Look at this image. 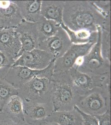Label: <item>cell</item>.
<instances>
[{"instance_id": "2e32d148", "label": "cell", "mask_w": 111, "mask_h": 125, "mask_svg": "<svg viewBox=\"0 0 111 125\" xmlns=\"http://www.w3.org/2000/svg\"><path fill=\"white\" fill-rule=\"evenodd\" d=\"M65 0H42L41 15L45 19L61 24Z\"/></svg>"}, {"instance_id": "7a4b0ae2", "label": "cell", "mask_w": 111, "mask_h": 125, "mask_svg": "<svg viewBox=\"0 0 111 125\" xmlns=\"http://www.w3.org/2000/svg\"><path fill=\"white\" fill-rule=\"evenodd\" d=\"M51 102L54 111H71L80 99L73 87L68 71L53 73Z\"/></svg>"}, {"instance_id": "d4e9b609", "label": "cell", "mask_w": 111, "mask_h": 125, "mask_svg": "<svg viewBox=\"0 0 111 125\" xmlns=\"http://www.w3.org/2000/svg\"><path fill=\"white\" fill-rule=\"evenodd\" d=\"M15 61L13 58L0 51V68L11 66Z\"/></svg>"}, {"instance_id": "5b68a950", "label": "cell", "mask_w": 111, "mask_h": 125, "mask_svg": "<svg viewBox=\"0 0 111 125\" xmlns=\"http://www.w3.org/2000/svg\"><path fill=\"white\" fill-rule=\"evenodd\" d=\"M76 106L86 114L98 115L111 110V93L96 88L80 97Z\"/></svg>"}, {"instance_id": "4fadbf2b", "label": "cell", "mask_w": 111, "mask_h": 125, "mask_svg": "<svg viewBox=\"0 0 111 125\" xmlns=\"http://www.w3.org/2000/svg\"><path fill=\"white\" fill-rule=\"evenodd\" d=\"M23 20L18 6L13 0H0L1 29L15 28Z\"/></svg>"}, {"instance_id": "83f0119b", "label": "cell", "mask_w": 111, "mask_h": 125, "mask_svg": "<svg viewBox=\"0 0 111 125\" xmlns=\"http://www.w3.org/2000/svg\"><path fill=\"white\" fill-rule=\"evenodd\" d=\"M33 125H59L56 123L46 121V120L36 123Z\"/></svg>"}, {"instance_id": "44dd1931", "label": "cell", "mask_w": 111, "mask_h": 125, "mask_svg": "<svg viewBox=\"0 0 111 125\" xmlns=\"http://www.w3.org/2000/svg\"><path fill=\"white\" fill-rule=\"evenodd\" d=\"M18 94V89L15 88L5 80L0 79V113L11 97Z\"/></svg>"}, {"instance_id": "f546056e", "label": "cell", "mask_w": 111, "mask_h": 125, "mask_svg": "<svg viewBox=\"0 0 111 125\" xmlns=\"http://www.w3.org/2000/svg\"><path fill=\"white\" fill-rule=\"evenodd\" d=\"M1 29V27H0V29Z\"/></svg>"}, {"instance_id": "603a6c76", "label": "cell", "mask_w": 111, "mask_h": 125, "mask_svg": "<svg viewBox=\"0 0 111 125\" xmlns=\"http://www.w3.org/2000/svg\"><path fill=\"white\" fill-rule=\"evenodd\" d=\"M91 1L104 17L111 16V0H91Z\"/></svg>"}, {"instance_id": "4316f807", "label": "cell", "mask_w": 111, "mask_h": 125, "mask_svg": "<svg viewBox=\"0 0 111 125\" xmlns=\"http://www.w3.org/2000/svg\"><path fill=\"white\" fill-rule=\"evenodd\" d=\"M0 125H19L3 114L0 113Z\"/></svg>"}, {"instance_id": "ffe728a7", "label": "cell", "mask_w": 111, "mask_h": 125, "mask_svg": "<svg viewBox=\"0 0 111 125\" xmlns=\"http://www.w3.org/2000/svg\"><path fill=\"white\" fill-rule=\"evenodd\" d=\"M61 27L66 31L72 44H83L90 43H96L99 37L98 31L96 32H91L86 30L72 31L65 26L63 23Z\"/></svg>"}, {"instance_id": "e0dca14e", "label": "cell", "mask_w": 111, "mask_h": 125, "mask_svg": "<svg viewBox=\"0 0 111 125\" xmlns=\"http://www.w3.org/2000/svg\"><path fill=\"white\" fill-rule=\"evenodd\" d=\"M18 6L23 20L36 23L41 17L42 0H13Z\"/></svg>"}, {"instance_id": "f1b7e54d", "label": "cell", "mask_w": 111, "mask_h": 125, "mask_svg": "<svg viewBox=\"0 0 111 125\" xmlns=\"http://www.w3.org/2000/svg\"><path fill=\"white\" fill-rule=\"evenodd\" d=\"M23 125H32V124H28V123H26V124H23Z\"/></svg>"}, {"instance_id": "6da1fadb", "label": "cell", "mask_w": 111, "mask_h": 125, "mask_svg": "<svg viewBox=\"0 0 111 125\" xmlns=\"http://www.w3.org/2000/svg\"><path fill=\"white\" fill-rule=\"evenodd\" d=\"M105 18L91 0H65L63 22L72 31L97 32Z\"/></svg>"}, {"instance_id": "9a60e30c", "label": "cell", "mask_w": 111, "mask_h": 125, "mask_svg": "<svg viewBox=\"0 0 111 125\" xmlns=\"http://www.w3.org/2000/svg\"><path fill=\"white\" fill-rule=\"evenodd\" d=\"M2 113L19 125L26 124L23 101L19 96L11 97L3 108Z\"/></svg>"}, {"instance_id": "484cf974", "label": "cell", "mask_w": 111, "mask_h": 125, "mask_svg": "<svg viewBox=\"0 0 111 125\" xmlns=\"http://www.w3.org/2000/svg\"><path fill=\"white\" fill-rule=\"evenodd\" d=\"M99 125H111V110L100 115H95Z\"/></svg>"}, {"instance_id": "3957f363", "label": "cell", "mask_w": 111, "mask_h": 125, "mask_svg": "<svg viewBox=\"0 0 111 125\" xmlns=\"http://www.w3.org/2000/svg\"><path fill=\"white\" fill-rule=\"evenodd\" d=\"M97 42L86 55L79 58L73 67L81 72L92 75L104 76L111 74V63L103 58L101 52V28H98Z\"/></svg>"}, {"instance_id": "4dcf8cb0", "label": "cell", "mask_w": 111, "mask_h": 125, "mask_svg": "<svg viewBox=\"0 0 111 125\" xmlns=\"http://www.w3.org/2000/svg\"></svg>"}, {"instance_id": "d6986e66", "label": "cell", "mask_w": 111, "mask_h": 125, "mask_svg": "<svg viewBox=\"0 0 111 125\" xmlns=\"http://www.w3.org/2000/svg\"><path fill=\"white\" fill-rule=\"evenodd\" d=\"M39 43L54 36L60 28V25L41 16L36 22Z\"/></svg>"}, {"instance_id": "7c38bea8", "label": "cell", "mask_w": 111, "mask_h": 125, "mask_svg": "<svg viewBox=\"0 0 111 125\" xmlns=\"http://www.w3.org/2000/svg\"><path fill=\"white\" fill-rule=\"evenodd\" d=\"M21 49V43L14 28L0 29V51L16 61Z\"/></svg>"}, {"instance_id": "8992f818", "label": "cell", "mask_w": 111, "mask_h": 125, "mask_svg": "<svg viewBox=\"0 0 111 125\" xmlns=\"http://www.w3.org/2000/svg\"><path fill=\"white\" fill-rule=\"evenodd\" d=\"M53 62L42 70H33L21 66H11L9 68L3 79L17 89L36 76L51 79L54 73Z\"/></svg>"}, {"instance_id": "277c9868", "label": "cell", "mask_w": 111, "mask_h": 125, "mask_svg": "<svg viewBox=\"0 0 111 125\" xmlns=\"http://www.w3.org/2000/svg\"><path fill=\"white\" fill-rule=\"evenodd\" d=\"M52 89L51 79L36 76L19 89L18 95L23 103L51 102Z\"/></svg>"}, {"instance_id": "52a82bcc", "label": "cell", "mask_w": 111, "mask_h": 125, "mask_svg": "<svg viewBox=\"0 0 111 125\" xmlns=\"http://www.w3.org/2000/svg\"><path fill=\"white\" fill-rule=\"evenodd\" d=\"M72 84L80 96H83L96 88H102L111 74L104 76L92 75L81 72L72 67L68 71Z\"/></svg>"}, {"instance_id": "7402d4cb", "label": "cell", "mask_w": 111, "mask_h": 125, "mask_svg": "<svg viewBox=\"0 0 111 125\" xmlns=\"http://www.w3.org/2000/svg\"><path fill=\"white\" fill-rule=\"evenodd\" d=\"M100 44L103 58L111 63V31L101 29Z\"/></svg>"}, {"instance_id": "ba28073f", "label": "cell", "mask_w": 111, "mask_h": 125, "mask_svg": "<svg viewBox=\"0 0 111 125\" xmlns=\"http://www.w3.org/2000/svg\"><path fill=\"white\" fill-rule=\"evenodd\" d=\"M55 61L53 56L39 48L23 53L15 61L12 66H21L33 70H42Z\"/></svg>"}, {"instance_id": "ac0fdd59", "label": "cell", "mask_w": 111, "mask_h": 125, "mask_svg": "<svg viewBox=\"0 0 111 125\" xmlns=\"http://www.w3.org/2000/svg\"><path fill=\"white\" fill-rule=\"evenodd\" d=\"M46 120L59 125H83L81 115L75 109L71 111H54Z\"/></svg>"}, {"instance_id": "cb8c5ba5", "label": "cell", "mask_w": 111, "mask_h": 125, "mask_svg": "<svg viewBox=\"0 0 111 125\" xmlns=\"http://www.w3.org/2000/svg\"><path fill=\"white\" fill-rule=\"evenodd\" d=\"M74 109L77 111L81 115L83 125H99L97 119L94 115L86 114L79 109L76 105L75 106Z\"/></svg>"}, {"instance_id": "30bf717a", "label": "cell", "mask_w": 111, "mask_h": 125, "mask_svg": "<svg viewBox=\"0 0 111 125\" xmlns=\"http://www.w3.org/2000/svg\"><path fill=\"white\" fill-rule=\"evenodd\" d=\"M72 44L67 33L60 26L54 36L40 43L38 48L50 53L55 61L65 54Z\"/></svg>"}, {"instance_id": "9c48e42d", "label": "cell", "mask_w": 111, "mask_h": 125, "mask_svg": "<svg viewBox=\"0 0 111 125\" xmlns=\"http://www.w3.org/2000/svg\"><path fill=\"white\" fill-rule=\"evenodd\" d=\"M96 43L72 44L62 56L54 61V73L68 71L79 58L86 55Z\"/></svg>"}, {"instance_id": "5bb4252c", "label": "cell", "mask_w": 111, "mask_h": 125, "mask_svg": "<svg viewBox=\"0 0 111 125\" xmlns=\"http://www.w3.org/2000/svg\"><path fill=\"white\" fill-rule=\"evenodd\" d=\"M23 110L26 122L33 125L45 120L54 112L51 102L46 103H23Z\"/></svg>"}, {"instance_id": "8fae6325", "label": "cell", "mask_w": 111, "mask_h": 125, "mask_svg": "<svg viewBox=\"0 0 111 125\" xmlns=\"http://www.w3.org/2000/svg\"><path fill=\"white\" fill-rule=\"evenodd\" d=\"M14 29L18 36L21 44V49L17 58L25 52L38 48L39 42L36 23L23 20Z\"/></svg>"}]
</instances>
